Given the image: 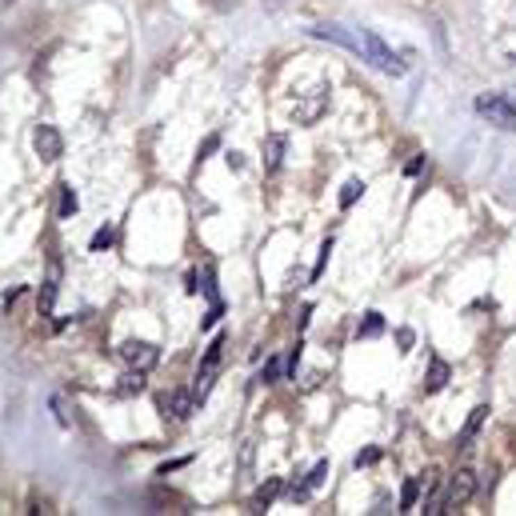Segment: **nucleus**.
Masks as SVG:
<instances>
[{
  "mask_svg": "<svg viewBox=\"0 0 516 516\" xmlns=\"http://www.w3.org/2000/svg\"><path fill=\"white\" fill-rule=\"evenodd\" d=\"M328 252H332V236L321 244V257H316V268H312V280H321V273H324V264H328Z\"/></svg>",
  "mask_w": 516,
  "mask_h": 516,
  "instance_id": "4be33fe9",
  "label": "nucleus"
},
{
  "mask_svg": "<svg viewBox=\"0 0 516 516\" xmlns=\"http://www.w3.org/2000/svg\"><path fill=\"white\" fill-rule=\"evenodd\" d=\"M412 340H417V332H412V328H396V344H401V353H408V348H412Z\"/></svg>",
  "mask_w": 516,
  "mask_h": 516,
  "instance_id": "393cba45",
  "label": "nucleus"
},
{
  "mask_svg": "<svg viewBox=\"0 0 516 516\" xmlns=\"http://www.w3.org/2000/svg\"><path fill=\"white\" fill-rule=\"evenodd\" d=\"M120 360H124L129 369L148 372V369H156L161 348H156V344H148V340H124V344H120Z\"/></svg>",
  "mask_w": 516,
  "mask_h": 516,
  "instance_id": "7ed1b4c3",
  "label": "nucleus"
},
{
  "mask_svg": "<svg viewBox=\"0 0 516 516\" xmlns=\"http://www.w3.org/2000/svg\"><path fill=\"white\" fill-rule=\"evenodd\" d=\"M220 356H225V337H216L209 348H204V360H200V369H212V372H216V369H220Z\"/></svg>",
  "mask_w": 516,
  "mask_h": 516,
  "instance_id": "dca6fc26",
  "label": "nucleus"
},
{
  "mask_svg": "<svg viewBox=\"0 0 516 516\" xmlns=\"http://www.w3.org/2000/svg\"><path fill=\"white\" fill-rule=\"evenodd\" d=\"M52 300H56V264H52L49 280H45V292H40V312H45V316L52 312Z\"/></svg>",
  "mask_w": 516,
  "mask_h": 516,
  "instance_id": "f3484780",
  "label": "nucleus"
},
{
  "mask_svg": "<svg viewBox=\"0 0 516 516\" xmlns=\"http://www.w3.org/2000/svg\"><path fill=\"white\" fill-rule=\"evenodd\" d=\"M420 168H424V156H412V161L404 164V172H408V177H417Z\"/></svg>",
  "mask_w": 516,
  "mask_h": 516,
  "instance_id": "cd10ccee",
  "label": "nucleus"
},
{
  "mask_svg": "<svg viewBox=\"0 0 516 516\" xmlns=\"http://www.w3.org/2000/svg\"><path fill=\"white\" fill-rule=\"evenodd\" d=\"M156 404H161V417L164 420H168V417H172V420H188L196 412V396H193V392H164Z\"/></svg>",
  "mask_w": 516,
  "mask_h": 516,
  "instance_id": "423d86ee",
  "label": "nucleus"
},
{
  "mask_svg": "<svg viewBox=\"0 0 516 516\" xmlns=\"http://www.w3.org/2000/svg\"><path fill=\"white\" fill-rule=\"evenodd\" d=\"M360 61H369L372 68H380L388 76H404V72H408V65L396 61V52L388 49L376 33H369V29H360Z\"/></svg>",
  "mask_w": 516,
  "mask_h": 516,
  "instance_id": "f257e3e1",
  "label": "nucleus"
},
{
  "mask_svg": "<svg viewBox=\"0 0 516 516\" xmlns=\"http://www.w3.org/2000/svg\"><path fill=\"white\" fill-rule=\"evenodd\" d=\"M364 188H369V184H364V180H348V184H344V188H340V209H353L356 200H360V196H364Z\"/></svg>",
  "mask_w": 516,
  "mask_h": 516,
  "instance_id": "2eb2a0df",
  "label": "nucleus"
},
{
  "mask_svg": "<svg viewBox=\"0 0 516 516\" xmlns=\"http://www.w3.org/2000/svg\"><path fill=\"white\" fill-rule=\"evenodd\" d=\"M376 460H380V449H364L360 456H356V468H360V465H376Z\"/></svg>",
  "mask_w": 516,
  "mask_h": 516,
  "instance_id": "a878e982",
  "label": "nucleus"
},
{
  "mask_svg": "<svg viewBox=\"0 0 516 516\" xmlns=\"http://www.w3.org/2000/svg\"><path fill=\"white\" fill-rule=\"evenodd\" d=\"M49 404H52V412H56V424H61V428H72V412H68V401H65V396L56 392Z\"/></svg>",
  "mask_w": 516,
  "mask_h": 516,
  "instance_id": "6ab92c4d",
  "label": "nucleus"
},
{
  "mask_svg": "<svg viewBox=\"0 0 516 516\" xmlns=\"http://www.w3.org/2000/svg\"><path fill=\"white\" fill-rule=\"evenodd\" d=\"M380 332H385V316L380 312H364V321L356 324V337L372 340V337H380Z\"/></svg>",
  "mask_w": 516,
  "mask_h": 516,
  "instance_id": "ddd939ff",
  "label": "nucleus"
},
{
  "mask_svg": "<svg viewBox=\"0 0 516 516\" xmlns=\"http://www.w3.org/2000/svg\"><path fill=\"white\" fill-rule=\"evenodd\" d=\"M276 492H280V481L260 484V488H257V500H252V513H264V508H268V504L276 500Z\"/></svg>",
  "mask_w": 516,
  "mask_h": 516,
  "instance_id": "4468645a",
  "label": "nucleus"
},
{
  "mask_svg": "<svg viewBox=\"0 0 516 516\" xmlns=\"http://www.w3.org/2000/svg\"><path fill=\"white\" fill-rule=\"evenodd\" d=\"M220 316H225V300H220V305H209V316H200V328H212Z\"/></svg>",
  "mask_w": 516,
  "mask_h": 516,
  "instance_id": "b1692460",
  "label": "nucleus"
},
{
  "mask_svg": "<svg viewBox=\"0 0 516 516\" xmlns=\"http://www.w3.org/2000/svg\"><path fill=\"white\" fill-rule=\"evenodd\" d=\"M484 420H488V404H476L472 412H468V420H465V428L456 433V449H472V440L481 436V428H484Z\"/></svg>",
  "mask_w": 516,
  "mask_h": 516,
  "instance_id": "6e6552de",
  "label": "nucleus"
},
{
  "mask_svg": "<svg viewBox=\"0 0 516 516\" xmlns=\"http://www.w3.org/2000/svg\"><path fill=\"white\" fill-rule=\"evenodd\" d=\"M472 492H476V472H472V468H456L449 488H444V508H460V504H468Z\"/></svg>",
  "mask_w": 516,
  "mask_h": 516,
  "instance_id": "20e7f679",
  "label": "nucleus"
},
{
  "mask_svg": "<svg viewBox=\"0 0 516 516\" xmlns=\"http://www.w3.org/2000/svg\"><path fill=\"white\" fill-rule=\"evenodd\" d=\"M284 136L280 132H273V136H264V172H276L280 168V156H284Z\"/></svg>",
  "mask_w": 516,
  "mask_h": 516,
  "instance_id": "9d476101",
  "label": "nucleus"
},
{
  "mask_svg": "<svg viewBox=\"0 0 516 516\" xmlns=\"http://www.w3.org/2000/svg\"><path fill=\"white\" fill-rule=\"evenodd\" d=\"M108 244H113V228L104 225V228H97V232H92V241H88V248H92V252H104Z\"/></svg>",
  "mask_w": 516,
  "mask_h": 516,
  "instance_id": "412c9836",
  "label": "nucleus"
},
{
  "mask_svg": "<svg viewBox=\"0 0 516 516\" xmlns=\"http://www.w3.org/2000/svg\"><path fill=\"white\" fill-rule=\"evenodd\" d=\"M420 492H424V484H420V476H408L401 488V513H412L420 504Z\"/></svg>",
  "mask_w": 516,
  "mask_h": 516,
  "instance_id": "f8f14e48",
  "label": "nucleus"
},
{
  "mask_svg": "<svg viewBox=\"0 0 516 516\" xmlns=\"http://www.w3.org/2000/svg\"><path fill=\"white\" fill-rule=\"evenodd\" d=\"M284 372H289V364H284V360H280V356H273V360H268V364H264V372H260V380H264V385H273V380H280V376H284Z\"/></svg>",
  "mask_w": 516,
  "mask_h": 516,
  "instance_id": "aec40b11",
  "label": "nucleus"
},
{
  "mask_svg": "<svg viewBox=\"0 0 516 516\" xmlns=\"http://www.w3.org/2000/svg\"><path fill=\"white\" fill-rule=\"evenodd\" d=\"M476 113H481L488 124H497V129L516 132V108L508 104V97H500V92H484V97H476Z\"/></svg>",
  "mask_w": 516,
  "mask_h": 516,
  "instance_id": "f03ea898",
  "label": "nucleus"
},
{
  "mask_svg": "<svg viewBox=\"0 0 516 516\" xmlns=\"http://www.w3.org/2000/svg\"><path fill=\"white\" fill-rule=\"evenodd\" d=\"M188 465V456H180V460H168V465H161V476H168V472H177V468Z\"/></svg>",
  "mask_w": 516,
  "mask_h": 516,
  "instance_id": "bb28decb",
  "label": "nucleus"
},
{
  "mask_svg": "<svg viewBox=\"0 0 516 516\" xmlns=\"http://www.w3.org/2000/svg\"><path fill=\"white\" fill-rule=\"evenodd\" d=\"M308 36L316 40H328V45H340L360 56V29H340V24H321V29H308Z\"/></svg>",
  "mask_w": 516,
  "mask_h": 516,
  "instance_id": "39448f33",
  "label": "nucleus"
},
{
  "mask_svg": "<svg viewBox=\"0 0 516 516\" xmlns=\"http://www.w3.org/2000/svg\"><path fill=\"white\" fill-rule=\"evenodd\" d=\"M33 148L40 152V161H61V152H65V140H61V132L52 129V124H36Z\"/></svg>",
  "mask_w": 516,
  "mask_h": 516,
  "instance_id": "0eeeda50",
  "label": "nucleus"
},
{
  "mask_svg": "<svg viewBox=\"0 0 516 516\" xmlns=\"http://www.w3.org/2000/svg\"><path fill=\"white\" fill-rule=\"evenodd\" d=\"M216 148H220V136H216V132H212L209 140H204V145H200V152H196V164H200V161H209V156H212V152H216Z\"/></svg>",
  "mask_w": 516,
  "mask_h": 516,
  "instance_id": "5701e85b",
  "label": "nucleus"
},
{
  "mask_svg": "<svg viewBox=\"0 0 516 516\" xmlns=\"http://www.w3.org/2000/svg\"><path fill=\"white\" fill-rule=\"evenodd\" d=\"M145 372L140 369H129L124 372V376H120V385H116V392H120V396H140V392H145Z\"/></svg>",
  "mask_w": 516,
  "mask_h": 516,
  "instance_id": "9b49d317",
  "label": "nucleus"
},
{
  "mask_svg": "<svg viewBox=\"0 0 516 516\" xmlns=\"http://www.w3.org/2000/svg\"><path fill=\"white\" fill-rule=\"evenodd\" d=\"M452 380V369L449 360H440V356H433V364H428V372H424V392L433 396V392H440V388Z\"/></svg>",
  "mask_w": 516,
  "mask_h": 516,
  "instance_id": "1a4fd4ad",
  "label": "nucleus"
},
{
  "mask_svg": "<svg viewBox=\"0 0 516 516\" xmlns=\"http://www.w3.org/2000/svg\"><path fill=\"white\" fill-rule=\"evenodd\" d=\"M72 212H76V193H72L68 184H61V204H56V216H61V220H68Z\"/></svg>",
  "mask_w": 516,
  "mask_h": 516,
  "instance_id": "a211bd4d",
  "label": "nucleus"
}]
</instances>
